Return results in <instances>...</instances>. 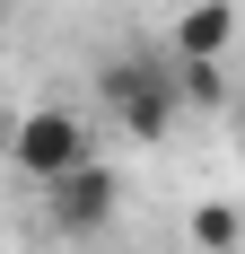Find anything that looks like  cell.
Returning <instances> with one entry per match:
<instances>
[{"label":"cell","mask_w":245,"mask_h":254,"mask_svg":"<svg viewBox=\"0 0 245 254\" xmlns=\"http://www.w3.org/2000/svg\"><path fill=\"white\" fill-rule=\"evenodd\" d=\"M9 167L35 176V184H61V176H79V167H97L88 123H79L70 105H26L18 131H9Z\"/></svg>","instance_id":"1"},{"label":"cell","mask_w":245,"mask_h":254,"mask_svg":"<svg viewBox=\"0 0 245 254\" xmlns=\"http://www.w3.org/2000/svg\"><path fill=\"white\" fill-rule=\"evenodd\" d=\"M97 97H105V114H114L131 140H167L184 88H175V70H158V62H105V70H97Z\"/></svg>","instance_id":"2"},{"label":"cell","mask_w":245,"mask_h":254,"mask_svg":"<svg viewBox=\"0 0 245 254\" xmlns=\"http://www.w3.org/2000/svg\"><path fill=\"white\" fill-rule=\"evenodd\" d=\"M53 193V228L61 237H97L105 219H114V167H79V176H61V184H44Z\"/></svg>","instance_id":"3"},{"label":"cell","mask_w":245,"mask_h":254,"mask_svg":"<svg viewBox=\"0 0 245 254\" xmlns=\"http://www.w3.org/2000/svg\"><path fill=\"white\" fill-rule=\"evenodd\" d=\"M228 35H237V9L228 0H184L175 9V62H219Z\"/></svg>","instance_id":"4"},{"label":"cell","mask_w":245,"mask_h":254,"mask_svg":"<svg viewBox=\"0 0 245 254\" xmlns=\"http://www.w3.org/2000/svg\"><path fill=\"white\" fill-rule=\"evenodd\" d=\"M184 237H193L201 254H237V246H245V210H237V202H201L193 219H184Z\"/></svg>","instance_id":"5"},{"label":"cell","mask_w":245,"mask_h":254,"mask_svg":"<svg viewBox=\"0 0 245 254\" xmlns=\"http://www.w3.org/2000/svg\"><path fill=\"white\" fill-rule=\"evenodd\" d=\"M175 88H184V105H228V70L219 62H175Z\"/></svg>","instance_id":"6"}]
</instances>
